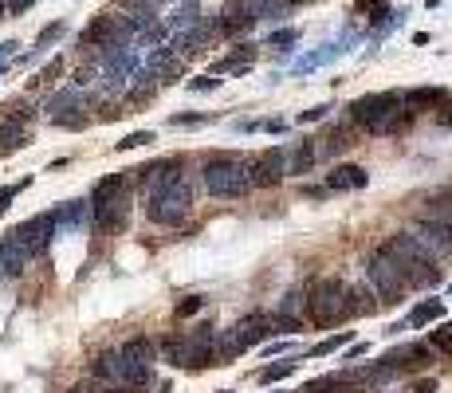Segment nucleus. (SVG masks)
<instances>
[{
    "instance_id": "473e14b6",
    "label": "nucleus",
    "mask_w": 452,
    "mask_h": 393,
    "mask_svg": "<svg viewBox=\"0 0 452 393\" xmlns=\"http://www.w3.org/2000/svg\"><path fill=\"white\" fill-rule=\"evenodd\" d=\"M162 358L170 362V366H181V362H185V342H181V334L162 338Z\"/></svg>"
},
{
    "instance_id": "bf43d9fd",
    "label": "nucleus",
    "mask_w": 452,
    "mask_h": 393,
    "mask_svg": "<svg viewBox=\"0 0 452 393\" xmlns=\"http://www.w3.org/2000/svg\"><path fill=\"white\" fill-rule=\"evenodd\" d=\"M448 291H452V283H448Z\"/></svg>"
},
{
    "instance_id": "a211bd4d",
    "label": "nucleus",
    "mask_w": 452,
    "mask_h": 393,
    "mask_svg": "<svg viewBox=\"0 0 452 393\" xmlns=\"http://www.w3.org/2000/svg\"><path fill=\"white\" fill-rule=\"evenodd\" d=\"M256 55H260L256 43H240V48H232L224 60H216L213 67H209V75H248L252 63H256Z\"/></svg>"
},
{
    "instance_id": "423d86ee",
    "label": "nucleus",
    "mask_w": 452,
    "mask_h": 393,
    "mask_svg": "<svg viewBox=\"0 0 452 393\" xmlns=\"http://www.w3.org/2000/svg\"><path fill=\"white\" fill-rule=\"evenodd\" d=\"M366 283H370V291L377 295V303H393L397 295H405V291H409V283H405L401 267L390 260V252H385V248L370 252V260H366Z\"/></svg>"
},
{
    "instance_id": "7c9ffc66",
    "label": "nucleus",
    "mask_w": 452,
    "mask_h": 393,
    "mask_svg": "<svg viewBox=\"0 0 452 393\" xmlns=\"http://www.w3.org/2000/svg\"><path fill=\"white\" fill-rule=\"evenodd\" d=\"M295 374V358H287V362H275V366H264L256 374V382L260 385H275V382H283V377H291Z\"/></svg>"
},
{
    "instance_id": "c9c22d12",
    "label": "nucleus",
    "mask_w": 452,
    "mask_h": 393,
    "mask_svg": "<svg viewBox=\"0 0 452 393\" xmlns=\"http://www.w3.org/2000/svg\"><path fill=\"white\" fill-rule=\"evenodd\" d=\"M295 40H299V28H275V32L268 35V48H280V52H287Z\"/></svg>"
},
{
    "instance_id": "13d9d810",
    "label": "nucleus",
    "mask_w": 452,
    "mask_h": 393,
    "mask_svg": "<svg viewBox=\"0 0 452 393\" xmlns=\"http://www.w3.org/2000/svg\"><path fill=\"white\" fill-rule=\"evenodd\" d=\"M0 279H4V272H0Z\"/></svg>"
},
{
    "instance_id": "6e6552de",
    "label": "nucleus",
    "mask_w": 452,
    "mask_h": 393,
    "mask_svg": "<svg viewBox=\"0 0 452 393\" xmlns=\"http://www.w3.org/2000/svg\"><path fill=\"white\" fill-rule=\"evenodd\" d=\"M268 334H272V319L248 315L244 323H236L232 331H221V334H216V362L236 358V354H244L248 346H256L260 338H268Z\"/></svg>"
},
{
    "instance_id": "5fc2aeb1",
    "label": "nucleus",
    "mask_w": 452,
    "mask_h": 393,
    "mask_svg": "<svg viewBox=\"0 0 452 393\" xmlns=\"http://www.w3.org/2000/svg\"><path fill=\"white\" fill-rule=\"evenodd\" d=\"M441 126H452V106H448V111L441 114Z\"/></svg>"
},
{
    "instance_id": "5701e85b",
    "label": "nucleus",
    "mask_w": 452,
    "mask_h": 393,
    "mask_svg": "<svg viewBox=\"0 0 452 393\" xmlns=\"http://www.w3.org/2000/svg\"><path fill=\"white\" fill-rule=\"evenodd\" d=\"M134 173H138V181H142L145 189H158V185H165V181H173L181 173V157H162V162L145 165V170H134Z\"/></svg>"
},
{
    "instance_id": "f8f14e48",
    "label": "nucleus",
    "mask_w": 452,
    "mask_h": 393,
    "mask_svg": "<svg viewBox=\"0 0 452 393\" xmlns=\"http://www.w3.org/2000/svg\"><path fill=\"white\" fill-rule=\"evenodd\" d=\"M409 236L417 240L421 248L429 252L433 260H444V256H452V228H444V224H436V221H425L421 216L417 224L409 228Z\"/></svg>"
},
{
    "instance_id": "49530a36",
    "label": "nucleus",
    "mask_w": 452,
    "mask_h": 393,
    "mask_svg": "<svg viewBox=\"0 0 452 393\" xmlns=\"http://www.w3.org/2000/svg\"><path fill=\"white\" fill-rule=\"evenodd\" d=\"M326 111H331V106H311V111H303L299 114V126H303V122H323Z\"/></svg>"
},
{
    "instance_id": "b1692460",
    "label": "nucleus",
    "mask_w": 452,
    "mask_h": 393,
    "mask_svg": "<svg viewBox=\"0 0 452 393\" xmlns=\"http://www.w3.org/2000/svg\"><path fill=\"white\" fill-rule=\"evenodd\" d=\"M55 232H67V228H83L91 221V205L87 201H67V205L55 209Z\"/></svg>"
},
{
    "instance_id": "09e8293b",
    "label": "nucleus",
    "mask_w": 452,
    "mask_h": 393,
    "mask_svg": "<svg viewBox=\"0 0 452 393\" xmlns=\"http://www.w3.org/2000/svg\"><path fill=\"white\" fill-rule=\"evenodd\" d=\"M32 4H35V0H4V9H9L12 16H20V12H28V9H32Z\"/></svg>"
},
{
    "instance_id": "de8ad7c7",
    "label": "nucleus",
    "mask_w": 452,
    "mask_h": 393,
    "mask_svg": "<svg viewBox=\"0 0 452 393\" xmlns=\"http://www.w3.org/2000/svg\"><path fill=\"white\" fill-rule=\"evenodd\" d=\"M60 71H63V60H52V63H48V67L40 71V79H35V83H52V79L60 75Z\"/></svg>"
},
{
    "instance_id": "864d4df0",
    "label": "nucleus",
    "mask_w": 452,
    "mask_h": 393,
    "mask_svg": "<svg viewBox=\"0 0 452 393\" xmlns=\"http://www.w3.org/2000/svg\"><path fill=\"white\" fill-rule=\"evenodd\" d=\"M283 350H291V342H272L268 346V354H283Z\"/></svg>"
},
{
    "instance_id": "f704fd0d",
    "label": "nucleus",
    "mask_w": 452,
    "mask_h": 393,
    "mask_svg": "<svg viewBox=\"0 0 452 393\" xmlns=\"http://www.w3.org/2000/svg\"><path fill=\"white\" fill-rule=\"evenodd\" d=\"M303 299H307V291H287V295H283V303H280V311H275V315H280V319H295V311L303 307Z\"/></svg>"
},
{
    "instance_id": "a878e982",
    "label": "nucleus",
    "mask_w": 452,
    "mask_h": 393,
    "mask_svg": "<svg viewBox=\"0 0 452 393\" xmlns=\"http://www.w3.org/2000/svg\"><path fill=\"white\" fill-rule=\"evenodd\" d=\"M201 20V4L197 0H181L177 9H173V16H170V32L177 35V32H189V28Z\"/></svg>"
},
{
    "instance_id": "9d476101",
    "label": "nucleus",
    "mask_w": 452,
    "mask_h": 393,
    "mask_svg": "<svg viewBox=\"0 0 452 393\" xmlns=\"http://www.w3.org/2000/svg\"><path fill=\"white\" fill-rule=\"evenodd\" d=\"M244 173H248V185L256 189H275L283 181V150L272 145V150H260L244 162Z\"/></svg>"
},
{
    "instance_id": "393cba45",
    "label": "nucleus",
    "mask_w": 452,
    "mask_h": 393,
    "mask_svg": "<svg viewBox=\"0 0 452 393\" xmlns=\"http://www.w3.org/2000/svg\"><path fill=\"white\" fill-rule=\"evenodd\" d=\"M248 12H252V20H264V24H280V20H287L291 4L287 0H248Z\"/></svg>"
},
{
    "instance_id": "412c9836",
    "label": "nucleus",
    "mask_w": 452,
    "mask_h": 393,
    "mask_svg": "<svg viewBox=\"0 0 452 393\" xmlns=\"http://www.w3.org/2000/svg\"><path fill=\"white\" fill-rule=\"evenodd\" d=\"M83 106H87V99L83 94L75 91V87H63V91H55L52 99H48V106H43V111H48V118H67V114H83Z\"/></svg>"
},
{
    "instance_id": "a19ab883",
    "label": "nucleus",
    "mask_w": 452,
    "mask_h": 393,
    "mask_svg": "<svg viewBox=\"0 0 452 393\" xmlns=\"http://www.w3.org/2000/svg\"><path fill=\"white\" fill-rule=\"evenodd\" d=\"M350 145H354V142H350L346 130H334V134L326 138V154H342V150H350Z\"/></svg>"
},
{
    "instance_id": "c03bdc74",
    "label": "nucleus",
    "mask_w": 452,
    "mask_h": 393,
    "mask_svg": "<svg viewBox=\"0 0 452 393\" xmlns=\"http://www.w3.org/2000/svg\"><path fill=\"white\" fill-rule=\"evenodd\" d=\"M71 393H126V385H118V389H114V385H91V382H83V385H75Z\"/></svg>"
},
{
    "instance_id": "79ce46f5",
    "label": "nucleus",
    "mask_w": 452,
    "mask_h": 393,
    "mask_svg": "<svg viewBox=\"0 0 452 393\" xmlns=\"http://www.w3.org/2000/svg\"><path fill=\"white\" fill-rule=\"evenodd\" d=\"M205 122H213V114H173L170 126H205Z\"/></svg>"
},
{
    "instance_id": "ea45409f",
    "label": "nucleus",
    "mask_w": 452,
    "mask_h": 393,
    "mask_svg": "<svg viewBox=\"0 0 452 393\" xmlns=\"http://www.w3.org/2000/svg\"><path fill=\"white\" fill-rule=\"evenodd\" d=\"M334 389H342V385H338V377L331 374V377H319V382H307L299 393H334Z\"/></svg>"
},
{
    "instance_id": "aec40b11",
    "label": "nucleus",
    "mask_w": 452,
    "mask_h": 393,
    "mask_svg": "<svg viewBox=\"0 0 452 393\" xmlns=\"http://www.w3.org/2000/svg\"><path fill=\"white\" fill-rule=\"evenodd\" d=\"M94 224L99 228H126V216H130V189L126 193H118L114 201H106V205H94Z\"/></svg>"
},
{
    "instance_id": "72a5a7b5",
    "label": "nucleus",
    "mask_w": 452,
    "mask_h": 393,
    "mask_svg": "<svg viewBox=\"0 0 452 393\" xmlns=\"http://www.w3.org/2000/svg\"><path fill=\"white\" fill-rule=\"evenodd\" d=\"M429 346L441 354H452V323H441L433 334H429Z\"/></svg>"
},
{
    "instance_id": "cd10ccee",
    "label": "nucleus",
    "mask_w": 452,
    "mask_h": 393,
    "mask_svg": "<svg viewBox=\"0 0 452 393\" xmlns=\"http://www.w3.org/2000/svg\"><path fill=\"white\" fill-rule=\"evenodd\" d=\"M350 342H354V331H338V334H331V338L315 342V346L307 350V358H326V354L342 350V346H350Z\"/></svg>"
},
{
    "instance_id": "1a4fd4ad",
    "label": "nucleus",
    "mask_w": 452,
    "mask_h": 393,
    "mask_svg": "<svg viewBox=\"0 0 452 393\" xmlns=\"http://www.w3.org/2000/svg\"><path fill=\"white\" fill-rule=\"evenodd\" d=\"M122 354V370H126V385H150L154 382V362H158V346L150 338H130L118 346Z\"/></svg>"
},
{
    "instance_id": "37998d69",
    "label": "nucleus",
    "mask_w": 452,
    "mask_h": 393,
    "mask_svg": "<svg viewBox=\"0 0 452 393\" xmlns=\"http://www.w3.org/2000/svg\"><path fill=\"white\" fill-rule=\"evenodd\" d=\"M221 87V79L216 75H197V79H189V91H216Z\"/></svg>"
},
{
    "instance_id": "ddd939ff",
    "label": "nucleus",
    "mask_w": 452,
    "mask_h": 393,
    "mask_svg": "<svg viewBox=\"0 0 452 393\" xmlns=\"http://www.w3.org/2000/svg\"><path fill=\"white\" fill-rule=\"evenodd\" d=\"M16 236L24 240V248L32 252V260L43 256V252L52 248V240H55V216H52V213L32 216V221H24V224L16 228Z\"/></svg>"
},
{
    "instance_id": "4c0bfd02",
    "label": "nucleus",
    "mask_w": 452,
    "mask_h": 393,
    "mask_svg": "<svg viewBox=\"0 0 452 393\" xmlns=\"http://www.w3.org/2000/svg\"><path fill=\"white\" fill-rule=\"evenodd\" d=\"M150 142H158L154 130H134V134H126L118 142V150H138V145H150Z\"/></svg>"
},
{
    "instance_id": "2f4dec72",
    "label": "nucleus",
    "mask_w": 452,
    "mask_h": 393,
    "mask_svg": "<svg viewBox=\"0 0 452 393\" xmlns=\"http://www.w3.org/2000/svg\"><path fill=\"white\" fill-rule=\"evenodd\" d=\"M63 32H67V24H63V20H55V24H48V28H43L40 35H35V52H32V55H24V60H20V63H32L35 55H40L43 48H48V43H55V40H60Z\"/></svg>"
},
{
    "instance_id": "4be33fe9",
    "label": "nucleus",
    "mask_w": 452,
    "mask_h": 393,
    "mask_svg": "<svg viewBox=\"0 0 452 393\" xmlns=\"http://www.w3.org/2000/svg\"><path fill=\"white\" fill-rule=\"evenodd\" d=\"M91 374L106 385H126V370H122V354L118 350H103L91 362Z\"/></svg>"
},
{
    "instance_id": "f03ea898",
    "label": "nucleus",
    "mask_w": 452,
    "mask_h": 393,
    "mask_svg": "<svg viewBox=\"0 0 452 393\" xmlns=\"http://www.w3.org/2000/svg\"><path fill=\"white\" fill-rule=\"evenodd\" d=\"M382 248L390 252V260L401 267V275H405V283H409V287H425V283H429V287H436V283H441V267H436V260L421 248L409 232L390 236Z\"/></svg>"
},
{
    "instance_id": "c756f323",
    "label": "nucleus",
    "mask_w": 452,
    "mask_h": 393,
    "mask_svg": "<svg viewBox=\"0 0 452 393\" xmlns=\"http://www.w3.org/2000/svg\"><path fill=\"white\" fill-rule=\"evenodd\" d=\"M425 221H436L444 228H452V196H433L425 209Z\"/></svg>"
},
{
    "instance_id": "603ef678",
    "label": "nucleus",
    "mask_w": 452,
    "mask_h": 393,
    "mask_svg": "<svg viewBox=\"0 0 452 393\" xmlns=\"http://www.w3.org/2000/svg\"><path fill=\"white\" fill-rule=\"evenodd\" d=\"M16 48H20V43H16V40H9V43H0V63L9 60V55H12V52H16Z\"/></svg>"
},
{
    "instance_id": "2eb2a0df",
    "label": "nucleus",
    "mask_w": 452,
    "mask_h": 393,
    "mask_svg": "<svg viewBox=\"0 0 452 393\" xmlns=\"http://www.w3.org/2000/svg\"><path fill=\"white\" fill-rule=\"evenodd\" d=\"M32 264V252L24 248V240L16 236V228L0 236V272L4 275H24V267Z\"/></svg>"
},
{
    "instance_id": "6ab92c4d",
    "label": "nucleus",
    "mask_w": 452,
    "mask_h": 393,
    "mask_svg": "<svg viewBox=\"0 0 452 393\" xmlns=\"http://www.w3.org/2000/svg\"><path fill=\"white\" fill-rule=\"evenodd\" d=\"M448 103V91L444 87H413V91H401V106L405 111H436V106Z\"/></svg>"
},
{
    "instance_id": "4d7b16f0",
    "label": "nucleus",
    "mask_w": 452,
    "mask_h": 393,
    "mask_svg": "<svg viewBox=\"0 0 452 393\" xmlns=\"http://www.w3.org/2000/svg\"><path fill=\"white\" fill-rule=\"evenodd\" d=\"M216 393H232V389H216Z\"/></svg>"
},
{
    "instance_id": "a18cd8bd",
    "label": "nucleus",
    "mask_w": 452,
    "mask_h": 393,
    "mask_svg": "<svg viewBox=\"0 0 452 393\" xmlns=\"http://www.w3.org/2000/svg\"><path fill=\"white\" fill-rule=\"evenodd\" d=\"M94 75H99V67H91V63H87V67H79L75 71V91H79V87H91Z\"/></svg>"
},
{
    "instance_id": "bb28decb",
    "label": "nucleus",
    "mask_w": 452,
    "mask_h": 393,
    "mask_svg": "<svg viewBox=\"0 0 452 393\" xmlns=\"http://www.w3.org/2000/svg\"><path fill=\"white\" fill-rule=\"evenodd\" d=\"M444 319V303L441 299H429V303H417L409 311V326H425V323H441Z\"/></svg>"
},
{
    "instance_id": "8fccbe9b",
    "label": "nucleus",
    "mask_w": 452,
    "mask_h": 393,
    "mask_svg": "<svg viewBox=\"0 0 452 393\" xmlns=\"http://www.w3.org/2000/svg\"><path fill=\"white\" fill-rule=\"evenodd\" d=\"M413 393H436V377H417V382H413Z\"/></svg>"
},
{
    "instance_id": "20e7f679",
    "label": "nucleus",
    "mask_w": 452,
    "mask_h": 393,
    "mask_svg": "<svg viewBox=\"0 0 452 393\" xmlns=\"http://www.w3.org/2000/svg\"><path fill=\"white\" fill-rule=\"evenodd\" d=\"M201 185H205L209 196L216 201H240L248 193V173H244V157H232V154H216L205 162L201 170Z\"/></svg>"
},
{
    "instance_id": "e433bc0d",
    "label": "nucleus",
    "mask_w": 452,
    "mask_h": 393,
    "mask_svg": "<svg viewBox=\"0 0 452 393\" xmlns=\"http://www.w3.org/2000/svg\"><path fill=\"white\" fill-rule=\"evenodd\" d=\"M28 185H32V177H24V181H16V185H4V189H0V216L9 213L12 201L20 196V189H28Z\"/></svg>"
},
{
    "instance_id": "3c124183",
    "label": "nucleus",
    "mask_w": 452,
    "mask_h": 393,
    "mask_svg": "<svg viewBox=\"0 0 452 393\" xmlns=\"http://www.w3.org/2000/svg\"><path fill=\"white\" fill-rule=\"evenodd\" d=\"M366 350H370L366 342H350V346H346V362H350V358H362Z\"/></svg>"
},
{
    "instance_id": "6e6d98bb",
    "label": "nucleus",
    "mask_w": 452,
    "mask_h": 393,
    "mask_svg": "<svg viewBox=\"0 0 452 393\" xmlns=\"http://www.w3.org/2000/svg\"><path fill=\"white\" fill-rule=\"evenodd\" d=\"M287 4H315V0H287Z\"/></svg>"
},
{
    "instance_id": "0eeeda50",
    "label": "nucleus",
    "mask_w": 452,
    "mask_h": 393,
    "mask_svg": "<svg viewBox=\"0 0 452 393\" xmlns=\"http://www.w3.org/2000/svg\"><path fill=\"white\" fill-rule=\"evenodd\" d=\"M134 24H130L126 16H114V12H103V16H94L91 24L83 28V48H99V55L111 52V48H126L130 40H134Z\"/></svg>"
},
{
    "instance_id": "9b49d317",
    "label": "nucleus",
    "mask_w": 452,
    "mask_h": 393,
    "mask_svg": "<svg viewBox=\"0 0 452 393\" xmlns=\"http://www.w3.org/2000/svg\"><path fill=\"white\" fill-rule=\"evenodd\" d=\"M185 342V370H205V366H216V331L213 326H197V331L181 334Z\"/></svg>"
},
{
    "instance_id": "c85d7f7f",
    "label": "nucleus",
    "mask_w": 452,
    "mask_h": 393,
    "mask_svg": "<svg viewBox=\"0 0 452 393\" xmlns=\"http://www.w3.org/2000/svg\"><path fill=\"white\" fill-rule=\"evenodd\" d=\"M354 12H366V20H374L377 28L390 24V20L397 16V12H393L390 4H385V0H358V4H354Z\"/></svg>"
},
{
    "instance_id": "7ed1b4c3",
    "label": "nucleus",
    "mask_w": 452,
    "mask_h": 393,
    "mask_svg": "<svg viewBox=\"0 0 452 393\" xmlns=\"http://www.w3.org/2000/svg\"><path fill=\"white\" fill-rule=\"evenodd\" d=\"M346 283L334 279V275H323L307 287V299H303V311L315 326H334L338 319L350 315V295H346Z\"/></svg>"
},
{
    "instance_id": "58836bf2",
    "label": "nucleus",
    "mask_w": 452,
    "mask_h": 393,
    "mask_svg": "<svg viewBox=\"0 0 452 393\" xmlns=\"http://www.w3.org/2000/svg\"><path fill=\"white\" fill-rule=\"evenodd\" d=\"M201 307H205V295H185V299L177 303V311H173V315H177V319H189V315H197Z\"/></svg>"
},
{
    "instance_id": "4468645a",
    "label": "nucleus",
    "mask_w": 452,
    "mask_h": 393,
    "mask_svg": "<svg viewBox=\"0 0 452 393\" xmlns=\"http://www.w3.org/2000/svg\"><path fill=\"white\" fill-rule=\"evenodd\" d=\"M252 12H248V0H224L221 12H216V32L224 35V40H236V35L252 32Z\"/></svg>"
},
{
    "instance_id": "f257e3e1",
    "label": "nucleus",
    "mask_w": 452,
    "mask_h": 393,
    "mask_svg": "<svg viewBox=\"0 0 452 393\" xmlns=\"http://www.w3.org/2000/svg\"><path fill=\"white\" fill-rule=\"evenodd\" d=\"M350 122H358V126H366V134H397L405 122L413 118V111H405L401 106V94L393 91H374V94H362V99H354V103L346 106Z\"/></svg>"
},
{
    "instance_id": "39448f33",
    "label": "nucleus",
    "mask_w": 452,
    "mask_h": 393,
    "mask_svg": "<svg viewBox=\"0 0 452 393\" xmlns=\"http://www.w3.org/2000/svg\"><path fill=\"white\" fill-rule=\"evenodd\" d=\"M189 205H193V189H189V181L173 177L165 181V185L150 189V201H145V216L154 224H165V228H173V224H181L189 216Z\"/></svg>"
},
{
    "instance_id": "dca6fc26",
    "label": "nucleus",
    "mask_w": 452,
    "mask_h": 393,
    "mask_svg": "<svg viewBox=\"0 0 452 393\" xmlns=\"http://www.w3.org/2000/svg\"><path fill=\"white\" fill-rule=\"evenodd\" d=\"M315 162H319L315 138H303V142H295L291 150H283V177H303V173H311Z\"/></svg>"
},
{
    "instance_id": "f3484780",
    "label": "nucleus",
    "mask_w": 452,
    "mask_h": 393,
    "mask_svg": "<svg viewBox=\"0 0 452 393\" xmlns=\"http://www.w3.org/2000/svg\"><path fill=\"white\" fill-rule=\"evenodd\" d=\"M370 185V170L366 165H334L331 177H326V193H354V189H366Z\"/></svg>"
}]
</instances>
